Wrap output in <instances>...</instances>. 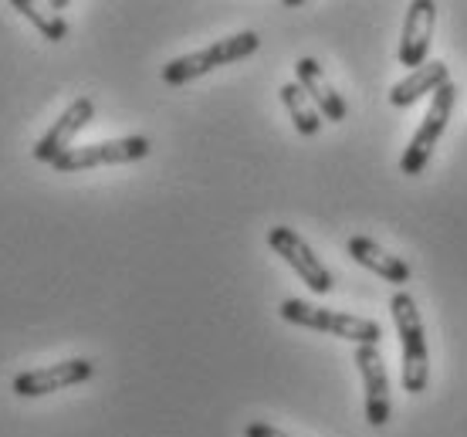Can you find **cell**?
Segmentation results:
<instances>
[{"instance_id": "obj_5", "label": "cell", "mask_w": 467, "mask_h": 437, "mask_svg": "<svg viewBox=\"0 0 467 437\" xmlns=\"http://www.w3.org/2000/svg\"><path fill=\"white\" fill-rule=\"evenodd\" d=\"M268 248L278 255L288 268H292L305 285H308V292H316V296H328L336 282H332V272L326 268V261L318 258L316 251L308 248V241H302V234H295L292 227H271L268 231Z\"/></svg>"}, {"instance_id": "obj_11", "label": "cell", "mask_w": 467, "mask_h": 437, "mask_svg": "<svg viewBox=\"0 0 467 437\" xmlns=\"http://www.w3.org/2000/svg\"><path fill=\"white\" fill-rule=\"evenodd\" d=\"M295 82L308 92V99H312V102H316V109L322 112V119H328V122H342V119L349 116L346 99L332 88V82L326 78V71H322V65H318L316 58H298V61H295Z\"/></svg>"}, {"instance_id": "obj_9", "label": "cell", "mask_w": 467, "mask_h": 437, "mask_svg": "<svg viewBox=\"0 0 467 437\" xmlns=\"http://www.w3.org/2000/svg\"><path fill=\"white\" fill-rule=\"evenodd\" d=\"M433 24H437V4L433 0H413L403 17V37H400V65L417 71L427 65L433 41Z\"/></svg>"}, {"instance_id": "obj_8", "label": "cell", "mask_w": 467, "mask_h": 437, "mask_svg": "<svg viewBox=\"0 0 467 437\" xmlns=\"http://www.w3.org/2000/svg\"><path fill=\"white\" fill-rule=\"evenodd\" d=\"M95 116V102L88 99V95H82V99H75L65 112H61L55 122H51V130L37 140L35 146V160L37 163H55L58 156H65L71 150V140L78 136V132L92 122Z\"/></svg>"}, {"instance_id": "obj_13", "label": "cell", "mask_w": 467, "mask_h": 437, "mask_svg": "<svg viewBox=\"0 0 467 437\" xmlns=\"http://www.w3.org/2000/svg\"><path fill=\"white\" fill-rule=\"evenodd\" d=\"M451 82V68H447V61H427L423 68L410 71L403 82H397L389 88V106L397 109H410L413 102H420L423 95H433L437 88H444Z\"/></svg>"}, {"instance_id": "obj_15", "label": "cell", "mask_w": 467, "mask_h": 437, "mask_svg": "<svg viewBox=\"0 0 467 437\" xmlns=\"http://www.w3.org/2000/svg\"><path fill=\"white\" fill-rule=\"evenodd\" d=\"M281 102H285V109H288V116H292L295 130H298V136H318V130H322V112L316 109V102L308 99V92H305L298 82H288L281 85Z\"/></svg>"}, {"instance_id": "obj_10", "label": "cell", "mask_w": 467, "mask_h": 437, "mask_svg": "<svg viewBox=\"0 0 467 437\" xmlns=\"http://www.w3.org/2000/svg\"><path fill=\"white\" fill-rule=\"evenodd\" d=\"M356 367H359L362 387H366V421L373 427H386L393 407H389V377H386L379 346H356Z\"/></svg>"}, {"instance_id": "obj_7", "label": "cell", "mask_w": 467, "mask_h": 437, "mask_svg": "<svg viewBox=\"0 0 467 437\" xmlns=\"http://www.w3.org/2000/svg\"><path fill=\"white\" fill-rule=\"evenodd\" d=\"M95 373L92 359H61V363H51V367L41 369H24L14 377V393L17 397H47V393L68 390V387H78Z\"/></svg>"}, {"instance_id": "obj_6", "label": "cell", "mask_w": 467, "mask_h": 437, "mask_svg": "<svg viewBox=\"0 0 467 437\" xmlns=\"http://www.w3.org/2000/svg\"><path fill=\"white\" fill-rule=\"evenodd\" d=\"M150 153V140L146 136H122V140L92 142V146H71L68 153L58 156L51 170L58 173H82L95 166H112V163H132Z\"/></svg>"}, {"instance_id": "obj_16", "label": "cell", "mask_w": 467, "mask_h": 437, "mask_svg": "<svg viewBox=\"0 0 467 437\" xmlns=\"http://www.w3.org/2000/svg\"><path fill=\"white\" fill-rule=\"evenodd\" d=\"M244 437H292V434H285V431L265 424V421H254V424L244 427Z\"/></svg>"}, {"instance_id": "obj_14", "label": "cell", "mask_w": 467, "mask_h": 437, "mask_svg": "<svg viewBox=\"0 0 467 437\" xmlns=\"http://www.w3.org/2000/svg\"><path fill=\"white\" fill-rule=\"evenodd\" d=\"M68 0H51V4H35V0H11L14 11H21L27 21L35 24L37 31H41V37H47V41H65L68 37V24H65V17H61V7H65Z\"/></svg>"}, {"instance_id": "obj_2", "label": "cell", "mask_w": 467, "mask_h": 437, "mask_svg": "<svg viewBox=\"0 0 467 437\" xmlns=\"http://www.w3.org/2000/svg\"><path fill=\"white\" fill-rule=\"evenodd\" d=\"M278 312L281 319L292 322V326L326 332V336H336V339H349L356 346H379V339H383V329H379L376 319H362V316H349V312H332V308L312 306V302H302V298H285Z\"/></svg>"}, {"instance_id": "obj_12", "label": "cell", "mask_w": 467, "mask_h": 437, "mask_svg": "<svg viewBox=\"0 0 467 437\" xmlns=\"http://www.w3.org/2000/svg\"><path fill=\"white\" fill-rule=\"evenodd\" d=\"M346 251H349V258L356 261V265L369 268V272L379 275L383 282H389V285H407L410 282L407 261L400 258V255H389L383 245H376L373 237H362V234L349 237Z\"/></svg>"}, {"instance_id": "obj_4", "label": "cell", "mask_w": 467, "mask_h": 437, "mask_svg": "<svg viewBox=\"0 0 467 437\" xmlns=\"http://www.w3.org/2000/svg\"><path fill=\"white\" fill-rule=\"evenodd\" d=\"M457 106V88L454 82H447L444 88H437L431 95V109H427V116L420 119V126L417 132L410 136V146L403 150L400 156V173H407V177H420L427 163H431L433 156V146L441 142V136L447 132V122H451V112Z\"/></svg>"}, {"instance_id": "obj_3", "label": "cell", "mask_w": 467, "mask_h": 437, "mask_svg": "<svg viewBox=\"0 0 467 437\" xmlns=\"http://www.w3.org/2000/svg\"><path fill=\"white\" fill-rule=\"evenodd\" d=\"M257 47H261V37H257L254 31H241V35L221 37V41L200 47V51H190V55H180V58L170 61L163 68V82L187 85V82H193V78H203V75L223 68V65L251 58Z\"/></svg>"}, {"instance_id": "obj_1", "label": "cell", "mask_w": 467, "mask_h": 437, "mask_svg": "<svg viewBox=\"0 0 467 437\" xmlns=\"http://www.w3.org/2000/svg\"><path fill=\"white\" fill-rule=\"evenodd\" d=\"M389 316L400 336V356H403V390L420 397L431 383V353H427V332H423L420 308L410 292H397L389 298Z\"/></svg>"}]
</instances>
